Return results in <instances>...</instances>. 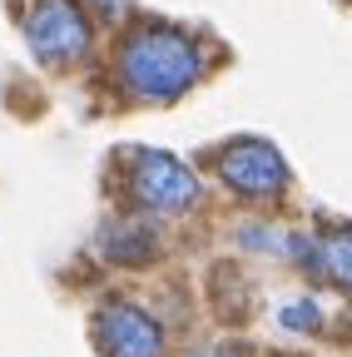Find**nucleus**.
Segmentation results:
<instances>
[{
  "label": "nucleus",
  "instance_id": "obj_4",
  "mask_svg": "<svg viewBox=\"0 0 352 357\" xmlns=\"http://www.w3.org/2000/svg\"><path fill=\"white\" fill-rule=\"evenodd\" d=\"M224 189L238 194V199H253V204H268V199H283L288 189V164L278 154V144L258 139V134H243V139H229L213 159Z\"/></svg>",
  "mask_w": 352,
  "mask_h": 357
},
{
  "label": "nucleus",
  "instance_id": "obj_10",
  "mask_svg": "<svg viewBox=\"0 0 352 357\" xmlns=\"http://www.w3.org/2000/svg\"><path fill=\"white\" fill-rule=\"evenodd\" d=\"M342 333H347V337H352V307H347V312H342Z\"/></svg>",
  "mask_w": 352,
  "mask_h": 357
},
{
  "label": "nucleus",
  "instance_id": "obj_6",
  "mask_svg": "<svg viewBox=\"0 0 352 357\" xmlns=\"http://www.w3.org/2000/svg\"><path fill=\"white\" fill-rule=\"evenodd\" d=\"M293 263L352 293V223H332L313 238H293Z\"/></svg>",
  "mask_w": 352,
  "mask_h": 357
},
{
  "label": "nucleus",
  "instance_id": "obj_1",
  "mask_svg": "<svg viewBox=\"0 0 352 357\" xmlns=\"http://www.w3.org/2000/svg\"><path fill=\"white\" fill-rule=\"evenodd\" d=\"M199 75H204V45L169 20H144L119 40L114 79L139 105H174L199 84Z\"/></svg>",
  "mask_w": 352,
  "mask_h": 357
},
{
  "label": "nucleus",
  "instance_id": "obj_2",
  "mask_svg": "<svg viewBox=\"0 0 352 357\" xmlns=\"http://www.w3.org/2000/svg\"><path fill=\"white\" fill-rule=\"evenodd\" d=\"M129 199L149 218H179L199 208V174L169 149H135L129 154Z\"/></svg>",
  "mask_w": 352,
  "mask_h": 357
},
{
  "label": "nucleus",
  "instance_id": "obj_8",
  "mask_svg": "<svg viewBox=\"0 0 352 357\" xmlns=\"http://www.w3.org/2000/svg\"><path fill=\"white\" fill-rule=\"evenodd\" d=\"M278 323H283L288 333H318V303H313V298H293V303H283Z\"/></svg>",
  "mask_w": 352,
  "mask_h": 357
},
{
  "label": "nucleus",
  "instance_id": "obj_7",
  "mask_svg": "<svg viewBox=\"0 0 352 357\" xmlns=\"http://www.w3.org/2000/svg\"><path fill=\"white\" fill-rule=\"evenodd\" d=\"M100 253L109 263L124 268H139L159 253V234H154V218L149 213H129V218H109L100 229Z\"/></svg>",
  "mask_w": 352,
  "mask_h": 357
},
{
  "label": "nucleus",
  "instance_id": "obj_11",
  "mask_svg": "<svg viewBox=\"0 0 352 357\" xmlns=\"http://www.w3.org/2000/svg\"><path fill=\"white\" fill-rule=\"evenodd\" d=\"M95 10H105V15H109V10H114V0H95Z\"/></svg>",
  "mask_w": 352,
  "mask_h": 357
},
{
  "label": "nucleus",
  "instance_id": "obj_5",
  "mask_svg": "<svg viewBox=\"0 0 352 357\" xmlns=\"http://www.w3.org/2000/svg\"><path fill=\"white\" fill-rule=\"evenodd\" d=\"M95 347L105 357H169L164 323L149 307L129 303V298L100 303V312H95Z\"/></svg>",
  "mask_w": 352,
  "mask_h": 357
},
{
  "label": "nucleus",
  "instance_id": "obj_9",
  "mask_svg": "<svg viewBox=\"0 0 352 357\" xmlns=\"http://www.w3.org/2000/svg\"><path fill=\"white\" fill-rule=\"evenodd\" d=\"M199 357H243L238 347H208V352H199Z\"/></svg>",
  "mask_w": 352,
  "mask_h": 357
},
{
  "label": "nucleus",
  "instance_id": "obj_3",
  "mask_svg": "<svg viewBox=\"0 0 352 357\" xmlns=\"http://www.w3.org/2000/svg\"><path fill=\"white\" fill-rule=\"evenodd\" d=\"M95 25L84 15L79 0H35V10L25 20V45L40 65H75L90 55Z\"/></svg>",
  "mask_w": 352,
  "mask_h": 357
}]
</instances>
